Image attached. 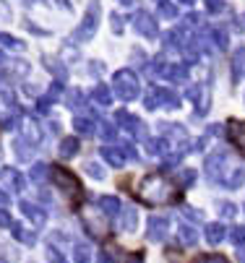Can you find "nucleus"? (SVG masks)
Wrapping results in <instances>:
<instances>
[{
    "mask_svg": "<svg viewBox=\"0 0 245 263\" xmlns=\"http://www.w3.org/2000/svg\"><path fill=\"white\" fill-rule=\"evenodd\" d=\"M138 198L149 206H162V203H169L172 201V182L157 172V175H149L144 177L141 187H138Z\"/></svg>",
    "mask_w": 245,
    "mask_h": 263,
    "instance_id": "nucleus-1",
    "label": "nucleus"
},
{
    "mask_svg": "<svg viewBox=\"0 0 245 263\" xmlns=\"http://www.w3.org/2000/svg\"><path fill=\"white\" fill-rule=\"evenodd\" d=\"M112 91L123 99V102H133L138 94H141V84H138V76L130 68H123L112 76Z\"/></svg>",
    "mask_w": 245,
    "mask_h": 263,
    "instance_id": "nucleus-2",
    "label": "nucleus"
},
{
    "mask_svg": "<svg viewBox=\"0 0 245 263\" xmlns=\"http://www.w3.org/2000/svg\"><path fill=\"white\" fill-rule=\"evenodd\" d=\"M50 180H52V185L58 187V191H63L65 196H71V198L81 196V182H79V177L71 170H65V167H50Z\"/></svg>",
    "mask_w": 245,
    "mask_h": 263,
    "instance_id": "nucleus-3",
    "label": "nucleus"
},
{
    "mask_svg": "<svg viewBox=\"0 0 245 263\" xmlns=\"http://www.w3.org/2000/svg\"><path fill=\"white\" fill-rule=\"evenodd\" d=\"M99 16H102V6H99V0H91V6L86 8L84 21H81V24H79V29L73 31V40H76V42H89L91 36L97 34Z\"/></svg>",
    "mask_w": 245,
    "mask_h": 263,
    "instance_id": "nucleus-4",
    "label": "nucleus"
},
{
    "mask_svg": "<svg viewBox=\"0 0 245 263\" xmlns=\"http://www.w3.org/2000/svg\"><path fill=\"white\" fill-rule=\"evenodd\" d=\"M144 104H146V109H159V107H164V109H178V107H180V97L175 94L172 89H167V86H154V89L144 97Z\"/></svg>",
    "mask_w": 245,
    "mask_h": 263,
    "instance_id": "nucleus-5",
    "label": "nucleus"
},
{
    "mask_svg": "<svg viewBox=\"0 0 245 263\" xmlns=\"http://www.w3.org/2000/svg\"><path fill=\"white\" fill-rule=\"evenodd\" d=\"M203 170H206V177L212 180V182H224V172H230V170H227V154H224V152L209 154Z\"/></svg>",
    "mask_w": 245,
    "mask_h": 263,
    "instance_id": "nucleus-6",
    "label": "nucleus"
},
{
    "mask_svg": "<svg viewBox=\"0 0 245 263\" xmlns=\"http://www.w3.org/2000/svg\"><path fill=\"white\" fill-rule=\"evenodd\" d=\"M130 24H133V29H136L138 34L149 36V40H154V36L159 34V26L154 24V16L146 13V11H136L133 18H130Z\"/></svg>",
    "mask_w": 245,
    "mask_h": 263,
    "instance_id": "nucleus-7",
    "label": "nucleus"
},
{
    "mask_svg": "<svg viewBox=\"0 0 245 263\" xmlns=\"http://www.w3.org/2000/svg\"><path fill=\"white\" fill-rule=\"evenodd\" d=\"M115 120H118V125H123L133 138H146V125L141 123V120H138L136 115H130V112H125V109H120L118 112V115H115Z\"/></svg>",
    "mask_w": 245,
    "mask_h": 263,
    "instance_id": "nucleus-8",
    "label": "nucleus"
},
{
    "mask_svg": "<svg viewBox=\"0 0 245 263\" xmlns=\"http://www.w3.org/2000/svg\"><path fill=\"white\" fill-rule=\"evenodd\" d=\"M110 216H104L102 211L99 214H84V224H86V230H89V235H94V237H104L110 232V221H107Z\"/></svg>",
    "mask_w": 245,
    "mask_h": 263,
    "instance_id": "nucleus-9",
    "label": "nucleus"
},
{
    "mask_svg": "<svg viewBox=\"0 0 245 263\" xmlns=\"http://www.w3.org/2000/svg\"><path fill=\"white\" fill-rule=\"evenodd\" d=\"M167 232H169V221H167L164 216H152V219H149V232H146V237H149L152 242H162V240L167 237Z\"/></svg>",
    "mask_w": 245,
    "mask_h": 263,
    "instance_id": "nucleus-10",
    "label": "nucleus"
},
{
    "mask_svg": "<svg viewBox=\"0 0 245 263\" xmlns=\"http://www.w3.org/2000/svg\"><path fill=\"white\" fill-rule=\"evenodd\" d=\"M227 136H230L232 146L245 157V123H242V120H230V125H227Z\"/></svg>",
    "mask_w": 245,
    "mask_h": 263,
    "instance_id": "nucleus-11",
    "label": "nucleus"
},
{
    "mask_svg": "<svg viewBox=\"0 0 245 263\" xmlns=\"http://www.w3.org/2000/svg\"><path fill=\"white\" fill-rule=\"evenodd\" d=\"M0 180H3V185L8 187V191H16V193L26 187V177L18 170H13V167H6L3 172H0Z\"/></svg>",
    "mask_w": 245,
    "mask_h": 263,
    "instance_id": "nucleus-12",
    "label": "nucleus"
},
{
    "mask_svg": "<svg viewBox=\"0 0 245 263\" xmlns=\"http://www.w3.org/2000/svg\"><path fill=\"white\" fill-rule=\"evenodd\" d=\"M18 209L24 211V216L31 221V224H37V227H42V224L47 221V211L42 209V206H37V203H29V201H21L18 203Z\"/></svg>",
    "mask_w": 245,
    "mask_h": 263,
    "instance_id": "nucleus-13",
    "label": "nucleus"
},
{
    "mask_svg": "<svg viewBox=\"0 0 245 263\" xmlns=\"http://www.w3.org/2000/svg\"><path fill=\"white\" fill-rule=\"evenodd\" d=\"M136 224H138V214H136L133 206H128V209H123V211L118 214V227H120V232H133Z\"/></svg>",
    "mask_w": 245,
    "mask_h": 263,
    "instance_id": "nucleus-14",
    "label": "nucleus"
},
{
    "mask_svg": "<svg viewBox=\"0 0 245 263\" xmlns=\"http://www.w3.org/2000/svg\"><path fill=\"white\" fill-rule=\"evenodd\" d=\"M159 128H162V133H164V136H167V138H169L172 143L178 141L180 146H188V133H185V128H183V125H172V123H162Z\"/></svg>",
    "mask_w": 245,
    "mask_h": 263,
    "instance_id": "nucleus-15",
    "label": "nucleus"
},
{
    "mask_svg": "<svg viewBox=\"0 0 245 263\" xmlns=\"http://www.w3.org/2000/svg\"><path fill=\"white\" fill-rule=\"evenodd\" d=\"M102 157H104V162L107 164H112V167H123L125 164V152H123V146H104L102 148Z\"/></svg>",
    "mask_w": 245,
    "mask_h": 263,
    "instance_id": "nucleus-16",
    "label": "nucleus"
},
{
    "mask_svg": "<svg viewBox=\"0 0 245 263\" xmlns=\"http://www.w3.org/2000/svg\"><path fill=\"white\" fill-rule=\"evenodd\" d=\"M97 206H99V211H102L104 216H118V214L123 211V203H120L115 196H102V198L97 201Z\"/></svg>",
    "mask_w": 245,
    "mask_h": 263,
    "instance_id": "nucleus-17",
    "label": "nucleus"
},
{
    "mask_svg": "<svg viewBox=\"0 0 245 263\" xmlns=\"http://www.w3.org/2000/svg\"><path fill=\"white\" fill-rule=\"evenodd\" d=\"M193 182H196V170H191V167H180L178 172H175V185L183 187V191H185V187H191Z\"/></svg>",
    "mask_w": 245,
    "mask_h": 263,
    "instance_id": "nucleus-18",
    "label": "nucleus"
},
{
    "mask_svg": "<svg viewBox=\"0 0 245 263\" xmlns=\"http://www.w3.org/2000/svg\"><path fill=\"white\" fill-rule=\"evenodd\" d=\"M224 232H227V230L222 227V224H217V221H214V224H206V242H209V245H219V242L227 237Z\"/></svg>",
    "mask_w": 245,
    "mask_h": 263,
    "instance_id": "nucleus-19",
    "label": "nucleus"
},
{
    "mask_svg": "<svg viewBox=\"0 0 245 263\" xmlns=\"http://www.w3.org/2000/svg\"><path fill=\"white\" fill-rule=\"evenodd\" d=\"M11 230H13V237L18 240V242H24V245H34V242H37V235H34L31 230H26L24 227V224H11Z\"/></svg>",
    "mask_w": 245,
    "mask_h": 263,
    "instance_id": "nucleus-20",
    "label": "nucleus"
},
{
    "mask_svg": "<svg viewBox=\"0 0 245 263\" xmlns=\"http://www.w3.org/2000/svg\"><path fill=\"white\" fill-rule=\"evenodd\" d=\"M13 148H16V157H18L21 162H29L31 154H34V143H29L26 138H16V141H13Z\"/></svg>",
    "mask_w": 245,
    "mask_h": 263,
    "instance_id": "nucleus-21",
    "label": "nucleus"
},
{
    "mask_svg": "<svg viewBox=\"0 0 245 263\" xmlns=\"http://www.w3.org/2000/svg\"><path fill=\"white\" fill-rule=\"evenodd\" d=\"M73 128H76V133H79V136H91V133L97 130V123H94L91 118L79 115V118L73 120Z\"/></svg>",
    "mask_w": 245,
    "mask_h": 263,
    "instance_id": "nucleus-22",
    "label": "nucleus"
},
{
    "mask_svg": "<svg viewBox=\"0 0 245 263\" xmlns=\"http://www.w3.org/2000/svg\"><path fill=\"white\" fill-rule=\"evenodd\" d=\"M178 237H180V242H183V245L193 248V245H196V240H198V232H196V227H191V224H180Z\"/></svg>",
    "mask_w": 245,
    "mask_h": 263,
    "instance_id": "nucleus-23",
    "label": "nucleus"
},
{
    "mask_svg": "<svg viewBox=\"0 0 245 263\" xmlns=\"http://www.w3.org/2000/svg\"><path fill=\"white\" fill-rule=\"evenodd\" d=\"M91 102H97V104H102V107H107V104L112 102L110 86H94V89H91Z\"/></svg>",
    "mask_w": 245,
    "mask_h": 263,
    "instance_id": "nucleus-24",
    "label": "nucleus"
},
{
    "mask_svg": "<svg viewBox=\"0 0 245 263\" xmlns=\"http://www.w3.org/2000/svg\"><path fill=\"white\" fill-rule=\"evenodd\" d=\"M164 79H169V81H185L188 79V65H167L164 68Z\"/></svg>",
    "mask_w": 245,
    "mask_h": 263,
    "instance_id": "nucleus-25",
    "label": "nucleus"
},
{
    "mask_svg": "<svg viewBox=\"0 0 245 263\" xmlns=\"http://www.w3.org/2000/svg\"><path fill=\"white\" fill-rule=\"evenodd\" d=\"M79 154V138H63L60 141V157L63 159H71Z\"/></svg>",
    "mask_w": 245,
    "mask_h": 263,
    "instance_id": "nucleus-26",
    "label": "nucleus"
},
{
    "mask_svg": "<svg viewBox=\"0 0 245 263\" xmlns=\"http://www.w3.org/2000/svg\"><path fill=\"white\" fill-rule=\"evenodd\" d=\"M242 182H245V170L232 167V170H230V175L224 177V182H222V185H227V187H240Z\"/></svg>",
    "mask_w": 245,
    "mask_h": 263,
    "instance_id": "nucleus-27",
    "label": "nucleus"
},
{
    "mask_svg": "<svg viewBox=\"0 0 245 263\" xmlns=\"http://www.w3.org/2000/svg\"><path fill=\"white\" fill-rule=\"evenodd\" d=\"M146 146H149V154L152 157H167V141L164 138H152V141H146Z\"/></svg>",
    "mask_w": 245,
    "mask_h": 263,
    "instance_id": "nucleus-28",
    "label": "nucleus"
},
{
    "mask_svg": "<svg viewBox=\"0 0 245 263\" xmlns=\"http://www.w3.org/2000/svg\"><path fill=\"white\" fill-rule=\"evenodd\" d=\"M0 47H8V50H13V52H24V42L21 40H16V36H11V34H0Z\"/></svg>",
    "mask_w": 245,
    "mask_h": 263,
    "instance_id": "nucleus-29",
    "label": "nucleus"
},
{
    "mask_svg": "<svg viewBox=\"0 0 245 263\" xmlns=\"http://www.w3.org/2000/svg\"><path fill=\"white\" fill-rule=\"evenodd\" d=\"M73 263H91V248L84 245V242H79L73 248Z\"/></svg>",
    "mask_w": 245,
    "mask_h": 263,
    "instance_id": "nucleus-30",
    "label": "nucleus"
},
{
    "mask_svg": "<svg viewBox=\"0 0 245 263\" xmlns=\"http://www.w3.org/2000/svg\"><path fill=\"white\" fill-rule=\"evenodd\" d=\"M209 36H212V47L227 50V31L224 29H212V31H209Z\"/></svg>",
    "mask_w": 245,
    "mask_h": 263,
    "instance_id": "nucleus-31",
    "label": "nucleus"
},
{
    "mask_svg": "<svg viewBox=\"0 0 245 263\" xmlns=\"http://www.w3.org/2000/svg\"><path fill=\"white\" fill-rule=\"evenodd\" d=\"M232 73H235V79H240L242 73H245V50L240 47L237 52H235V58H232Z\"/></svg>",
    "mask_w": 245,
    "mask_h": 263,
    "instance_id": "nucleus-32",
    "label": "nucleus"
},
{
    "mask_svg": "<svg viewBox=\"0 0 245 263\" xmlns=\"http://www.w3.org/2000/svg\"><path fill=\"white\" fill-rule=\"evenodd\" d=\"M29 177L34 180V182H42L45 177H50V167L47 164H42V162H37L31 170H29Z\"/></svg>",
    "mask_w": 245,
    "mask_h": 263,
    "instance_id": "nucleus-33",
    "label": "nucleus"
},
{
    "mask_svg": "<svg viewBox=\"0 0 245 263\" xmlns=\"http://www.w3.org/2000/svg\"><path fill=\"white\" fill-rule=\"evenodd\" d=\"M24 138H26L29 143L37 146V143H40V130H37V125H34V123H24Z\"/></svg>",
    "mask_w": 245,
    "mask_h": 263,
    "instance_id": "nucleus-34",
    "label": "nucleus"
},
{
    "mask_svg": "<svg viewBox=\"0 0 245 263\" xmlns=\"http://www.w3.org/2000/svg\"><path fill=\"white\" fill-rule=\"evenodd\" d=\"M18 125H24V120H21V115H18L16 109L11 112L8 118H3V128H6V130H16Z\"/></svg>",
    "mask_w": 245,
    "mask_h": 263,
    "instance_id": "nucleus-35",
    "label": "nucleus"
},
{
    "mask_svg": "<svg viewBox=\"0 0 245 263\" xmlns=\"http://www.w3.org/2000/svg\"><path fill=\"white\" fill-rule=\"evenodd\" d=\"M0 94H3L6 99H13V89H11V79H8V73H0Z\"/></svg>",
    "mask_w": 245,
    "mask_h": 263,
    "instance_id": "nucleus-36",
    "label": "nucleus"
},
{
    "mask_svg": "<svg viewBox=\"0 0 245 263\" xmlns=\"http://www.w3.org/2000/svg\"><path fill=\"white\" fill-rule=\"evenodd\" d=\"M47 70L55 73V79H58V81H63V79L68 76V70H65L63 63H58V60H47Z\"/></svg>",
    "mask_w": 245,
    "mask_h": 263,
    "instance_id": "nucleus-37",
    "label": "nucleus"
},
{
    "mask_svg": "<svg viewBox=\"0 0 245 263\" xmlns=\"http://www.w3.org/2000/svg\"><path fill=\"white\" fill-rule=\"evenodd\" d=\"M68 107H73V109H84L86 107V102H84V97H81V91H71L68 94Z\"/></svg>",
    "mask_w": 245,
    "mask_h": 263,
    "instance_id": "nucleus-38",
    "label": "nucleus"
},
{
    "mask_svg": "<svg viewBox=\"0 0 245 263\" xmlns=\"http://www.w3.org/2000/svg\"><path fill=\"white\" fill-rule=\"evenodd\" d=\"M99 136L104 138V141H115V136H118V128L112 125V123H102V130H99Z\"/></svg>",
    "mask_w": 245,
    "mask_h": 263,
    "instance_id": "nucleus-39",
    "label": "nucleus"
},
{
    "mask_svg": "<svg viewBox=\"0 0 245 263\" xmlns=\"http://www.w3.org/2000/svg\"><path fill=\"white\" fill-rule=\"evenodd\" d=\"M159 16H164V18H178V6H172V3H159Z\"/></svg>",
    "mask_w": 245,
    "mask_h": 263,
    "instance_id": "nucleus-40",
    "label": "nucleus"
},
{
    "mask_svg": "<svg viewBox=\"0 0 245 263\" xmlns=\"http://www.w3.org/2000/svg\"><path fill=\"white\" fill-rule=\"evenodd\" d=\"M196 263H230L224 255H217V253H206V255H198Z\"/></svg>",
    "mask_w": 245,
    "mask_h": 263,
    "instance_id": "nucleus-41",
    "label": "nucleus"
},
{
    "mask_svg": "<svg viewBox=\"0 0 245 263\" xmlns=\"http://www.w3.org/2000/svg\"><path fill=\"white\" fill-rule=\"evenodd\" d=\"M86 172H89L94 180H104V170H102L97 162H86Z\"/></svg>",
    "mask_w": 245,
    "mask_h": 263,
    "instance_id": "nucleus-42",
    "label": "nucleus"
},
{
    "mask_svg": "<svg viewBox=\"0 0 245 263\" xmlns=\"http://www.w3.org/2000/svg\"><path fill=\"white\" fill-rule=\"evenodd\" d=\"M219 214H222L224 219H232V216L237 214V206H235V203H227V201H222V203H219Z\"/></svg>",
    "mask_w": 245,
    "mask_h": 263,
    "instance_id": "nucleus-43",
    "label": "nucleus"
},
{
    "mask_svg": "<svg viewBox=\"0 0 245 263\" xmlns=\"http://www.w3.org/2000/svg\"><path fill=\"white\" fill-rule=\"evenodd\" d=\"M230 240H232L235 245H242V242H245V230H242V227H232V230H230Z\"/></svg>",
    "mask_w": 245,
    "mask_h": 263,
    "instance_id": "nucleus-44",
    "label": "nucleus"
},
{
    "mask_svg": "<svg viewBox=\"0 0 245 263\" xmlns=\"http://www.w3.org/2000/svg\"><path fill=\"white\" fill-rule=\"evenodd\" d=\"M11 65V70L16 73V76H26V73H29V65L24 63V60H13V63H8Z\"/></svg>",
    "mask_w": 245,
    "mask_h": 263,
    "instance_id": "nucleus-45",
    "label": "nucleus"
},
{
    "mask_svg": "<svg viewBox=\"0 0 245 263\" xmlns=\"http://www.w3.org/2000/svg\"><path fill=\"white\" fill-rule=\"evenodd\" d=\"M198 24H201V16H198V13H188V16L183 18V26H185V29H196Z\"/></svg>",
    "mask_w": 245,
    "mask_h": 263,
    "instance_id": "nucleus-46",
    "label": "nucleus"
},
{
    "mask_svg": "<svg viewBox=\"0 0 245 263\" xmlns=\"http://www.w3.org/2000/svg\"><path fill=\"white\" fill-rule=\"evenodd\" d=\"M206 8H209V13H219V11H224V0H206Z\"/></svg>",
    "mask_w": 245,
    "mask_h": 263,
    "instance_id": "nucleus-47",
    "label": "nucleus"
},
{
    "mask_svg": "<svg viewBox=\"0 0 245 263\" xmlns=\"http://www.w3.org/2000/svg\"><path fill=\"white\" fill-rule=\"evenodd\" d=\"M11 21V8L6 0H0V24H8Z\"/></svg>",
    "mask_w": 245,
    "mask_h": 263,
    "instance_id": "nucleus-48",
    "label": "nucleus"
},
{
    "mask_svg": "<svg viewBox=\"0 0 245 263\" xmlns=\"http://www.w3.org/2000/svg\"><path fill=\"white\" fill-rule=\"evenodd\" d=\"M11 224H13V219H11L8 209H6V206H0V227H11Z\"/></svg>",
    "mask_w": 245,
    "mask_h": 263,
    "instance_id": "nucleus-49",
    "label": "nucleus"
},
{
    "mask_svg": "<svg viewBox=\"0 0 245 263\" xmlns=\"http://www.w3.org/2000/svg\"><path fill=\"white\" fill-rule=\"evenodd\" d=\"M50 107H52V99H50V97H42V99L37 102V112H42V115H47Z\"/></svg>",
    "mask_w": 245,
    "mask_h": 263,
    "instance_id": "nucleus-50",
    "label": "nucleus"
},
{
    "mask_svg": "<svg viewBox=\"0 0 245 263\" xmlns=\"http://www.w3.org/2000/svg\"><path fill=\"white\" fill-rule=\"evenodd\" d=\"M123 24H125L123 16H120V13H112V31H115V34H123V29H125Z\"/></svg>",
    "mask_w": 245,
    "mask_h": 263,
    "instance_id": "nucleus-51",
    "label": "nucleus"
},
{
    "mask_svg": "<svg viewBox=\"0 0 245 263\" xmlns=\"http://www.w3.org/2000/svg\"><path fill=\"white\" fill-rule=\"evenodd\" d=\"M60 94H63V81H55V84L50 86V91H47V97H50V99L55 102V99H58Z\"/></svg>",
    "mask_w": 245,
    "mask_h": 263,
    "instance_id": "nucleus-52",
    "label": "nucleus"
},
{
    "mask_svg": "<svg viewBox=\"0 0 245 263\" xmlns=\"http://www.w3.org/2000/svg\"><path fill=\"white\" fill-rule=\"evenodd\" d=\"M47 258H50V260H52V263H65V258H63V255H60V250H55V248H52V245H50V248H47Z\"/></svg>",
    "mask_w": 245,
    "mask_h": 263,
    "instance_id": "nucleus-53",
    "label": "nucleus"
},
{
    "mask_svg": "<svg viewBox=\"0 0 245 263\" xmlns=\"http://www.w3.org/2000/svg\"><path fill=\"white\" fill-rule=\"evenodd\" d=\"M97 263H118V260H115L110 253H99V255H97Z\"/></svg>",
    "mask_w": 245,
    "mask_h": 263,
    "instance_id": "nucleus-54",
    "label": "nucleus"
},
{
    "mask_svg": "<svg viewBox=\"0 0 245 263\" xmlns=\"http://www.w3.org/2000/svg\"><path fill=\"white\" fill-rule=\"evenodd\" d=\"M8 203H11V196L6 191H0V206H8Z\"/></svg>",
    "mask_w": 245,
    "mask_h": 263,
    "instance_id": "nucleus-55",
    "label": "nucleus"
},
{
    "mask_svg": "<svg viewBox=\"0 0 245 263\" xmlns=\"http://www.w3.org/2000/svg\"><path fill=\"white\" fill-rule=\"evenodd\" d=\"M237 263H245V245H240L237 250Z\"/></svg>",
    "mask_w": 245,
    "mask_h": 263,
    "instance_id": "nucleus-56",
    "label": "nucleus"
},
{
    "mask_svg": "<svg viewBox=\"0 0 245 263\" xmlns=\"http://www.w3.org/2000/svg\"><path fill=\"white\" fill-rule=\"evenodd\" d=\"M178 3H183V6H193V0H178Z\"/></svg>",
    "mask_w": 245,
    "mask_h": 263,
    "instance_id": "nucleus-57",
    "label": "nucleus"
},
{
    "mask_svg": "<svg viewBox=\"0 0 245 263\" xmlns=\"http://www.w3.org/2000/svg\"><path fill=\"white\" fill-rule=\"evenodd\" d=\"M120 3H123V6H133V0H120Z\"/></svg>",
    "mask_w": 245,
    "mask_h": 263,
    "instance_id": "nucleus-58",
    "label": "nucleus"
},
{
    "mask_svg": "<svg viewBox=\"0 0 245 263\" xmlns=\"http://www.w3.org/2000/svg\"><path fill=\"white\" fill-rule=\"evenodd\" d=\"M0 60H3V52H0Z\"/></svg>",
    "mask_w": 245,
    "mask_h": 263,
    "instance_id": "nucleus-59",
    "label": "nucleus"
},
{
    "mask_svg": "<svg viewBox=\"0 0 245 263\" xmlns=\"http://www.w3.org/2000/svg\"><path fill=\"white\" fill-rule=\"evenodd\" d=\"M157 3H164V0H157Z\"/></svg>",
    "mask_w": 245,
    "mask_h": 263,
    "instance_id": "nucleus-60",
    "label": "nucleus"
}]
</instances>
